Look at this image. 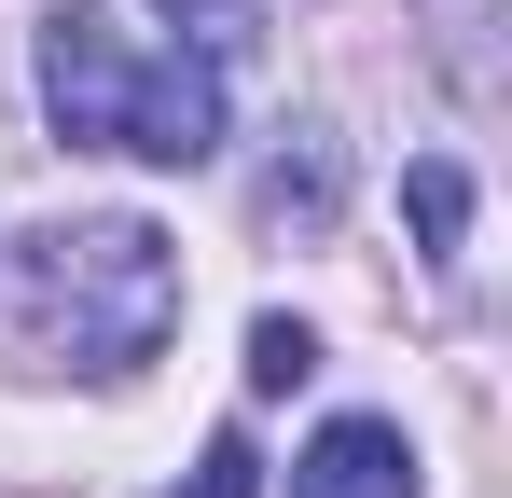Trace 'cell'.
<instances>
[{"mask_svg": "<svg viewBox=\"0 0 512 498\" xmlns=\"http://www.w3.org/2000/svg\"><path fill=\"white\" fill-rule=\"evenodd\" d=\"M167 332H180V249L139 208L0 236V360H28V374H139Z\"/></svg>", "mask_w": 512, "mask_h": 498, "instance_id": "obj_1", "label": "cell"}, {"mask_svg": "<svg viewBox=\"0 0 512 498\" xmlns=\"http://www.w3.org/2000/svg\"><path fill=\"white\" fill-rule=\"evenodd\" d=\"M42 111L70 153H139V166H208L222 153V70L111 28L97 0L42 14Z\"/></svg>", "mask_w": 512, "mask_h": 498, "instance_id": "obj_2", "label": "cell"}, {"mask_svg": "<svg viewBox=\"0 0 512 498\" xmlns=\"http://www.w3.org/2000/svg\"><path fill=\"white\" fill-rule=\"evenodd\" d=\"M291 498H416V443L388 415H333L305 457H291Z\"/></svg>", "mask_w": 512, "mask_h": 498, "instance_id": "obj_3", "label": "cell"}, {"mask_svg": "<svg viewBox=\"0 0 512 498\" xmlns=\"http://www.w3.org/2000/svg\"><path fill=\"white\" fill-rule=\"evenodd\" d=\"M333 208H346V153H333V125H291V139H277V166H263V222L319 236Z\"/></svg>", "mask_w": 512, "mask_h": 498, "instance_id": "obj_4", "label": "cell"}, {"mask_svg": "<svg viewBox=\"0 0 512 498\" xmlns=\"http://www.w3.org/2000/svg\"><path fill=\"white\" fill-rule=\"evenodd\" d=\"M402 208H416L429 263H457V236H471V180H457V166H416V180H402Z\"/></svg>", "mask_w": 512, "mask_h": 498, "instance_id": "obj_5", "label": "cell"}, {"mask_svg": "<svg viewBox=\"0 0 512 498\" xmlns=\"http://www.w3.org/2000/svg\"><path fill=\"white\" fill-rule=\"evenodd\" d=\"M167 498H263V457H250V429H208V457L180 471Z\"/></svg>", "mask_w": 512, "mask_h": 498, "instance_id": "obj_6", "label": "cell"}, {"mask_svg": "<svg viewBox=\"0 0 512 498\" xmlns=\"http://www.w3.org/2000/svg\"><path fill=\"white\" fill-rule=\"evenodd\" d=\"M180 28H194V56H208V70H222V56H250L263 42V0H167Z\"/></svg>", "mask_w": 512, "mask_h": 498, "instance_id": "obj_7", "label": "cell"}, {"mask_svg": "<svg viewBox=\"0 0 512 498\" xmlns=\"http://www.w3.org/2000/svg\"><path fill=\"white\" fill-rule=\"evenodd\" d=\"M319 374V332L305 319H250V388H305Z\"/></svg>", "mask_w": 512, "mask_h": 498, "instance_id": "obj_8", "label": "cell"}]
</instances>
